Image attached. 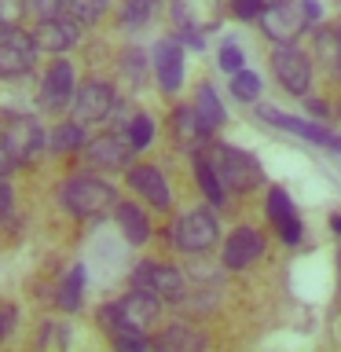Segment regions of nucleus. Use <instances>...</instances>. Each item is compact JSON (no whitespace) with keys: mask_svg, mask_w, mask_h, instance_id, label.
<instances>
[{"mask_svg":"<svg viewBox=\"0 0 341 352\" xmlns=\"http://www.w3.org/2000/svg\"><path fill=\"white\" fill-rule=\"evenodd\" d=\"M162 316V297H154L143 286H132V290L121 297V301L107 305L99 312V323H103L110 334H143L147 327L158 323Z\"/></svg>","mask_w":341,"mask_h":352,"instance_id":"1","label":"nucleus"},{"mask_svg":"<svg viewBox=\"0 0 341 352\" xmlns=\"http://www.w3.org/2000/svg\"><path fill=\"white\" fill-rule=\"evenodd\" d=\"M209 162H213V169L220 173L224 187L235 191V195H246V191H253V187L264 180L261 162L253 158V154H246V151L231 147V143H217V147L209 151Z\"/></svg>","mask_w":341,"mask_h":352,"instance_id":"2","label":"nucleus"},{"mask_svg":"<svg viewBox=\"0 0 341 352\" xmlns=\"http://www.w3.org/2000/svg\"><path fill=\"white\" fill-rule=\"evenodd\" d=\"M63 206L70 209L74 217L96 220V217H103L118 206V191L107 180H96V176H74V180L63 187Z\"/></svg>","mask_w":341,"mask_h":352,"instance_id":"3","label":"nucleus"},{"mask_svg":"<svg viewBox=\"0 0 341 352\" xmlns=\"http://www.w3.org/2000/svg\"><path fill=\"white\" fill-rule=\"evenodd\" d=\"M257 22H261L264 37L272 44H294L308 26H312V19L305 15L301 0H268Z\"/></svg>","mask_w":341,"mask_h":352,"instance_id":"4","label":"nucleus"},{"mask_svg":"<svg viewBox=\"0 0 341 352\" xmlns=\"http://www.w3.org/2000/svg\"><path fill=\"white\" fill-rule=\"evenodd\" d=\"M272 74L290 96H308V88H312V59L297 44H275L272 48Z\"/></svg>","mask_w":341,"mask_h":352,"instance_id":"5","label":"nucleus"},{"mask_svg":"<svg viewBox=\"0 0 341 352\" xmlns=\"http://www.w3.org/2000/svg\"><path fill=\"white\" fill-rule=\"evenodd\" d=\"M173 246L184 250V253H206L209 246L217 242L220 228H217V217L206 213V209H191V213H184L180 220L173 224Z\"/></svg>","mask_w":341,"mask_h":352,"instance_id":"6","label":"nucleus"},{"mask_svg":"<svg viewBox=\"0 0 341 352\" xmlns=\"http://www.w3.org/2000/svg\"><path fill=\"white\" fill-rule=\"evenodd\" d=\"M81 41V22H77L74 15H44L41 19V26L33 30V44H37L41 52H52V55H59L66 48H74V44Z\"/></svg>","mask_w":341,"mask_h":352,"instance_id":"7","label":"nucleus"},{"mask_svg":"<svg viewBox=\"0 0 341 352\" xmlns=\"http://www.w3.org/2000/svg\"><path fill=\"white\" fill-rule=\"evenodd\" d=\"M114 114V88L107 81H85L74 96V118L81 125H99Z\"/></svg>","mask_w":341,"mask_h":352,"instance_id":"8","label":"nucleus"},{"mask_svg":"<svg viewBox=\"0 0 341 352\" xmlns=\"http://www.w3.org/2000/svg\"><path fill=\"white\" fill-rule=\"evenodd\" d=\"M173 22L180 30H198L209 33L224 22V0H169Z\"/></svg>","mask_w":341,"mask_h":352,"instance_id":"9","label":"nucleus"},{"mask_svg":"<svg viewBox=\"0 0 341 352\" xmlns=\"http://www.w3.org/2000/svg\"><path fill=\"white\" fill-rule=\"evenodd\" d=\"M132 286H143V290H151L162 301H180L184 297V275L176 268H169V264H158V261H143L132 272Z\"/></svg>","mask_w":341,"mask_h":352,"instance_id":"10","label":"nucleus"},{"mask_svg":"<svg viewBox=\"0 0 341 352\" xmlns=\"http://www.w3.org/2000/svg\"><path fill=\"white\" fill-rule=\"evenodd\" d=\"M224 268L231 272H246L250 264H257L264 257V235L257 228H235L231 235L224 239Z\"/></svg>","mask_w":341,"mask_h":352,"instance_id":"11","label":"nucleus"},{"mask_svg":"<svg viewBox=\"0 0 341 352\" xmlns=\"http://www.w3.org/2000/svg\"><path fill=\"white\" fill-rule=\"evenodd\" d=\"M33 55H37V44H33V37H26L19 26L0 33V77L30 74Z\"/></svg>","mask_w":341,"mask_h":352,"instance_id":"12","label":"nucleus"},{"mask_svg":"<svg viewBox=\"0 0 341 352\" xmlns=\"http://www.w3.org/2000/svg\"><path fill=\"white\" fill-rule=\"evenodd\" d=\"M261 118L268 121V125H279V129H286V132H294V136L308 140V143H319V147L341 154V136H338V132H330V129H323V125H316V121L283 114V110H261Z\"/></svg>","mask_w":341,"mask_h":352,"instance_id":"13","label":"nucleus"},{"mask_svg":"<svg viewBox=\"0 0 341 352\" xmlns=\"http://www.w3.org/2000/svg\"><path fill=\"white\" fill-rule=\"evenodd\" d=\"M85 151H88V162L99 165V169H125L132 158L129 136H118V132H103V136L88 140Z\"/></svg>","mask_w":341,"mask_h":352,"instance_id":"14","label":"nucleus"},{"mask_svg":"<svg viewBox=\"0 0 341 352\" xmlns=\"http://www.w3.org/2000/svg\"><path fill=\"white\" fill-rule=\"evenodd\" d=\"M70 99H74V66L66 59H55L41 81V103L44 110H63Z\"/></svg>","mask_w":341,"mask_h":352,"instance_id":"15","label":"nucleus"},{"mask_svg":"<svg viewBox=\"0 0 341 352\" xmlns=\"http://www.w3.org/2000/svg\"><path fill=\"white\" fill-rule=\"evenodd\" d=\"M154 77H158L162 92H180L184 85V48L176 41H158L154 44Z\"/></svg>","mask_w":341,"mask_h":352,"instance_id":"16","label":"nucleus"},{"mask_svg":"<svg viewBox=\"0 0 341 352\" xmlns=\"http://www.w3.org/2000/svg\"><path fill=\"white\" fill-rule=\"evenodd\" d=\"M4 140H8V147L15 151V158H19V162L37 158L41 147H44V132H41V125H37L33 118H22V114H15V118L8 121Z\"/></svg>","mask_w":341,"mask_h":352,"instance_id":"17","label":"nucleus"},{"mask_svg":"<svg viewBox=\"0 0 341 352\" xmlns=\"http://www.w3.org/2000/svg\"><path fill=\"white\" fill-rule=\"evenodd\" d=\"M129 187L136 195H143L154 209H169L173 206V195H169V184H165L162 169L154 165H132L129 169Z\"/></svg>","mask_w":341,"mask_h":352,"instance_id":"18","label":"nucleus"},{"mask_svg":"<svg viewBox=\"0 0 341 352\" xmlns=\"http://www.w3.org/2000/svg\"><path fill=\"white\" fill-rule=\"evenodd\" d=\"M312 59H319L330 74L341 77V30L338 26H319L312 37Z\"/></svg>","mask_w":341,"mask_h":352,"instance_id":"19","label":"nucleus"},{"mask_svg":"<svg viewBox=\"0 0 341 352\" xmlns=\"http://www.w3.org/2000/svg\"><path fill=\"white\" fill-rule=\"evenodd\" d=\"M114 213H118V224H121V231H125V239L132 242V246H143V242L151 239V220H147V213H143L140 206L118 202Z\"/></svg>","mask_w":341,"mask_h":352,"instance_id":"20","label":"nucleus"},{"mask_svg":"<svg viewBox=\"0 0 341 352\" xmlns=\"http://www.w3.org/2000/svg\"><path fill=\"white\" fill-rule=\"evenodd\" d=\"M195 114H198V121H202L206 136L228 121L224 107H220V99H217V92H213L209 85H198V96H195Z\"/></svg>","mask_w":341,"mask_h":352,"instance_id":"21","label":"nucleus"},{"mask_svg":"<svg viewBox=\"0 0 341 352\" xmlns=\"http://www.w3.org/2000/svg\"><path fill=\"white\" fill-rule=\"evenodd\" d=\"M173 136L180 140L187 151H191L195 143L206 136V129H202V121H198L195 107H176V110H173Z\"/></svg>","mask_w":341,"mask_h":352,"instance_id":"22","label":"nucleus"},{"mask_svg":"<svg viewBox=\"0 0 341 352\" xmlns=\"http://www.w3.org/2000/svg\"><path fill=\"white\" fill-rule=\"evenodd\" d=\"M195 176H198V187L206 191V198H209L213 206H224V202H228V187H224V180H220V173L213 169V162L202 158V154L195 158Z\"/></svg>","mask_w":341,"mask_h":352,"instance_id":"23","label":"nucleus"},{"mask_svg":"<svg viewBox=\"0 0 341 352\" xmlns=\"http://www.w3.org/2000/svg\"><path fill=\"white\" fill-rule=\"evenodd\" d=\"M52 151L55 154H74V151H81L85 147V129H81V121H63V125H55L52 132Z\"/></svg>","mask_w":341,"mask_h":352,"instance_id":"24","label":"nucleus"},{"mask_svg":"<svg viewBox=\"0 0 341 352\" xmlns=\"http://www.w3.org/2000/svg\"><path fill=\"white\" fill-rule=\"evenodd\" d=\"M81 290H85V268L77 264V268H70V275L63 279L59 294H55V301H59L63 312H77V308H81Z\"/></svg>","mask_w":341,"mask_h":352,"instance_id":"25","label":"nucleus"},{"mask_svg":"<svg viewBox=\"0 0 341 352\" xmlns=\"http://www.w3.org/2000/svg\"><path fill=\"white\" fill-rule=\"evenodd\" d=\"M202 345H206V338L187 330V327H169L158 338V349H202Z\"/></svg>","mask_w":341,"mask_h":352,"instance_id":"26","label":"nucleus"},{"mask_svg":"<svg viewBox=\"0 0 341 352\" xmlns=\"http://www.w3.org/2000/svg\"><path fill=\"white\" fill-rule=\"evenodd\" d=\"M107 8H110V0H63V11H66V15H74L77 22L103 19Z\"/></svg>","mask_w":341,"mask_h":352,"instance_id":"27","label":"nucleus"},{"mask_svg":"<svg viewBox=\"0 0 341 352\" xmlns=\"http://www.w3.org/2000/svg\"><path fill=\"white\" fill-rule=\"evenodd\" d=\"M231 96H235L239 103H253V99L261 96V77L250 74V70H235V77H231Z\"/></svg>","mask_w":341,"mask_h":352,"instance_id":"28","label":"nucleus"},{"mask_svg":"<svg viewBox=\"0 0 341 352\" xmlns=\"http://www.w3.org/2000/svg\"><path fill=\"white\" fill-rule=\"evenodd\" d=\"M129 143H132V151H147L151 147V140H154V121H151V114H136L129 121Z\"/></svg>","mask_w":341,"mask_h":352,"instance_id":"29","label":"nucleus"},{"mask_svg":"<svg viewBox=\"0 0 341 352\" xmlns=\"http://www.w3.org/2000/svg\"><path fill=\"white\" fill-rule=\"evenodd\" d=\"M154 4L158 0H121V22L125 26H143L154 15Z\"/></svg>","mask_w":341,"mask_h":352,"instance_id":"30","label":"nucleus"},{"mask_svg":"<svg viewBox=\"0 0 341 352\" xmlns=\"http://www.w3.org/2000/svg\"><path fill=\"white\" fill-rule=\"evenodd\" d=\"M286 217H294L290 195H286L283 187H272V191H268V220H272V224H279V220H286Z\"/></svg>","mask_w":341,"mask_h":352,"instance_id":"31","label":"nucleus"},{"mask_svg":"<svg viewBox=\"0 0 341 352\" xmlns=\"http://www.w3.org/2000/svg\"><path fill=\"white\" fill-rule=\"evenodd\" d=\"M22 8H26V0H0V33L4 30H15L19 19H22Z\"/></svg>","mask_w":341,"mask_h":352,"instance_id":"32","label":"nucleus"},{"mask_svg":"<svg viewBox=\"0 0 341 352\" xmlns=\"http://www.w3.org/2000/svg\"><path fill=\"white\" fill-rule=\"evenodd\" d=\"M268 0H231V15L242 19V22H250V19H261V11Z\"/></svg>","mask_w":341,"mask_h":352,"instance_id":"33","label":"nucleus"},{"mask_svg":"<svg viewBox=\"0 0 341 352\" xmlns=\"http://www.w3.org/2000/svg\"><path fill=\"white\" fill-rule=\"evenodd\" d=\"M217 63H220V70H228V74H235L242 70V52H239V44H224V48L217 52Z\"/></svg>","mask_w":341,"mask_h":352,"instance_id":"34","label":"nucleus"},{"mask_svg":"<svg viewBox=\"0 0 341 352\" xmlns=\"http://www.w3.org/2000/svg\"><path fill=\"white\" fill-rule=\"evenodd\" d=\"M275 228H279V235H283L286 246H297V242H301V220H297V213L286 217V220H279Z\"/></svg>","mask_w":341,"mask_h":352,"instance_id":"35","label":"nucleus"},{"mask_svg":"<svg viewBox=\"0 0 341 352\" xmlns=\"http://www.w3.org/2000/svg\"><path fill=\"white\" fill-rule=\"evenodd\" d=\"M15 165H19L15 151H11V147H8V140L0 136V176H11V173H15Z\"/></svg>","mask_w":341,"mask_h":352,"instance_id":"36","label":"nucleus"},{"mask_svg":"<svg viewBox=\"0 0 341 352\" xmlns=\"http://www.w3.org/2000/svg\"><path fill=\"white\" fill-rule=\"evenodd\" d=\"M11 206H15V191H11V184L0 176V217H8Z\"/></svg>","mask_w":341,"mask_h":352,"instance_id":"37","label":"nucleus"},{"mask_svg":"<svg viewBox=\"0 0 341 352\" xmlns=\"http://www.w3.org/2000/svg\"><path fill=\"white\" fill-rule=\"evenodd\" d=\"M26 4L37 11V15H55V11H63V0H26Z\"/></svg>","mask_w":341,"mask_h":352,"instance_id":"38","label":"nucleus"},{"mask_svg":"<svg viewBox=\"0 0 341 352\" xmlns=\"http://www.w3.org/2000/svg\"><path fill=\"white\" fill-rule=\"evenodd\" d=\"M140 59H143V55H140V52H132V55H129V63H125V70L132 74V81H136V85L143 81V63H140Z\"/></svg>","mask_w":341,"mask_h":352,"instance_id":"39","label":"nucleus"},{"mask_svg":"<svg viewBox=\"0 0 341 352\" xmlns=\"http://www.w3.org/2000/svg\"><path fill=\"white\" fill-rule=\"evenodd\" d=\"M305 99H308V96H305ZM308 110H312L316 118H327V103H323V99H308Z\"/></svg>","mask_w":341,"mask_h":352,"instance_id":"40","label":"nucleus"},{"mask_svg":"<svg viewBox=\"0 0 341 352\" xmlns=\"http://www.w3.org/2000/svg\"><path fill=\"white\" fill-rule=\"evenodd\" d=\"M301 4H305V15L312 22H319V0H301Z\"/></svg>","mask_w":341,"mask_h":352,"instance_id":"41","label":"nucleus"},{"mask_svg":"<svg viewBox=\"0 0 341 352\" xmlns=\"http://www.w3.org/2000/svg\"><path fill=\"white\" fill-rule=\"evenodd\" d=\"M330 231H334V235L341 239V213H334V217H330Z\"/></svg>","mask_w":341,"mask_h":352,"instance_id":"42","label":"nucleus"},{"mask_svg":"<svg viewBox=\"0 0 341 352\" xmlns=\"http://www.w3.org/2000/svg\"><path fill=\"white\" fill-rule=\"evenodd\" d=\"M338 114H341V103H338Z\"/></svg>","mask_w":341,"mask_h":352,"instance_id":"43","label":"nucleus"},{"mask_svg":"<svg viewBox=\"0 0 341 352\" xmlns=\"http://www.w3.org/2000/svg\"><path fill=\"white\" fill-rule=\"evenodd\" d=\"M338 30H341V26H338Z\"/></svg>","mask_w":341,"mask_h":352,"instance_id":"44","label":"nucleus"}]
</instances>
